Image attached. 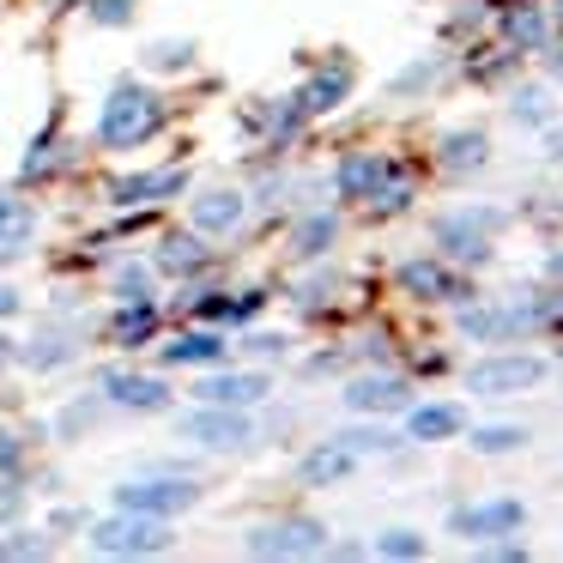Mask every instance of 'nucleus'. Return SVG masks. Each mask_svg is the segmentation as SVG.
I'll list each match as a JSON object with an SVG mask.
<instances>
[{"mask_svg": "<svg viewBox=\"0 0 563 563\" xmlns=\"http://www.w3.org/2000/svg\"><path fill=\"white\" fill-rule=\"evenodd\" d=\"M442 170H485V158H490V140L478 134V128H454V134H442Z\"/></svg>", "mask_w": 563, "mask_h": 563, "instance_id": "22", "label": "nucleus"}, {"mask_svg": "<svg viewBox=\"0 0 563 563\" xmlns=\"http://www.w3.org/2000/svg\"><path fill=\"white\" fill-rule=\"evenodd\" d=\"M0 255H7V249H0Z\"/></svg>", "mask_w": 563, "mask_h": 563, "instance_id": "43", "label": "nucleus"}, {"mask_svg": "<svg viewBox=\"0 0 563 563\" xmlns=\"http://www.w3.org/2000/svg\"><path fill=\"white\" fill-rule=\"evenodd\" d=\"M442 67H449V62H442V55H424V62L400 67V74L388 79V98H412V91H418V98H424V91H430V86H437V79H442Z\"/></svg>", "mask_w": 563, "mask_h": 563, "instance_id": "30", "label": "nucleus"}, {"mask_svg": "<svg viewBox=\"0 0 563 563\" xmlns=\"http://www.w3.org/2000/svg\"><path fill=\"white\" fill-rule=\"evenodd\" d=\"M509 224V212H497V207H454V212H442L437 219V249L449 261H466V267H485L497 249H490V236Z\"/></svg>", "mask_w": 563, "mask_h": 563, "instance_id": "2", "label": "nucleus"}, {"mask_svg": "<svg viewBox=\"0 0 563 563\" xmlns=\"http://www.w3.org/2000/svg\"><path fill=\"white\" fill-rule=\"evenodd\" d=\"M103 400L128 406V412H164L170 406V388L158 376H103Z\"/></svg>", "mask_w": 563, "mask_h": 563, "instance_id": "20", "label": "nucleus"}, {"mask_svg": "<svg viewBox=\"0 0 563 563\" xmlns=\"http://www.w3.org/2000/svg\"><path fill=\"white\" fill-rule=\"evenodd\" d=\"M527 442H533L527 424H478V430H466V449L473 454H521Z\"/></svg>", "mask_w": 563, "mask_h": 563, "instance_id": "24", "label": "nucleus"}, {"mask_svg": "<svg viewBox=\"0 0 563 563\" xmlns=\"http://www.w3.org/2000/svg\"><path fill=\"white\" fill-rule=\"evenodd\" d=\"M509 115L521 128H551L558 98H551V86H521V91H509Z\"/></svg>", "mask_w": 563, "mask_h": 563, "instance_id": "26", "label": "nucleus"}, {"mask_svg": "<svg viewBox=\"0 0 563 563\" xmlns=\"http://www.w3.org/2000/svg\"><path fill=\"white\" fill-rule=\"evenodd\" d=\"M466 430V406L454 400H424V406H406V437L412 442H449Z\"/></svg>", "mask_w": 563, "mask_h": 563, "instance_id": "18", "label": "nucleus"}, {"mask_svg": "<svg viewBox=\"0 0 563 563\" xmlns=\"http://www.w3.org/2000/svg\"><path fill=\"white\" fill-rule=\"evenodd\" d=\"M345 91H352V62H333L321 67L316 79H309L303 91H297V115H328L345 103Z\"/></svg>", "mask_w": 563, "mask_h": 563, "instance_id": "19", "label": "nucleus"}, {"mask_svg": "<svg viewBox=\"0 0 563 563\" xmlns=\"http://www.w3.org/2000/svg\"><path fill=\"white\" fill-rule=\"evenodd\" d=\"M152 321H158V316H152V303H128V316L115 321V340H122V345H146Z\"/></svg>", "mask_w": 563, "mask_h": 563, "instance_id": "33", "label": "nucleus"}, {"mask_svg": "<svg viewBox=\"0 0 563 563\" xmlns=\"http://www.w3.org/2000/svg\"><path fill=\"white\" fill-rule=\"evenodd\" d=\"M243 352L249 357H285V352H291V340H285V333H249Z\"/></svg>", "mask_w": 563, "mask_h": 563, "instance_id": "34", "label": "nucleus"}, {"mask_svg": "<svg viewBox=\"0 0 563 563\" xmlns=\"http://www.w3.org/2000/svg\"><path fill=\"white\" fill-rule=\"evenodd\" d=\"M243 551H255V558H321V551H328V527L309 521V515L261 521V527L243 533Z\"/></svg>", "mask_w": 563, "mask_h": 563, "instance_id": "5", "label": "nucleus"}, {"mask_svg": "<svg viewBox=\"0 0 563 563\" xmlns=\"http://www.w3.org/2000/svg\"><path fill=\"white\" fill-rule=\"evenodd\" d=\"M503 37H509L515 55L551 49V13L539 7V0H509V7H503Z\"/></svg>", "mask_w": 563, "mask_h": 563, "instance_id": "15", "label": "nucleus"}, {"mask_svg": "<svg viewBox=\"0 0 563 563\" xmlns=\"http://www.w3.org/2000/svg\"><path fill=\"white\" fill-rule=\"evenodd\" d=\"M539 55H545V49H539ZM545 74H551V79H563V49H558V55H545Z\"/></svg>", "mask_w": 563, "mask_h": 563, "instance_id": "40", "label": "nucleus"}, {"mask_svg": "<svg viewBox=\"0 0 563 563\" xmlns=\"http://www.w3.org/2000/svg\"><path fill=\"white\" fill-rule=\"evenodd\" d=\"M91 19L98 25H128L134 19V0H91Z\"/></svg>", "mask_w": 563, "mask_h": 563, "instance_id": "35", "label": "nucleus"}, {"mask_svg": "<svg viewBox=\"0 0 563 563\" xmlns=\"http://www.w3.org/2000/svg\"><path fill=\"white\" fill-rule=\"evenodd\" d=\"M188 219H195L200 236H231L249 219V195L243 188H207V195L188 200Z\"/></svg>", "mask_w": 563, "mask_h": 563, "instance_id": "11", "label": "nucleus"}, {"mask_svg": "<svg viewBox=\"0 0 563 563\" xmlns=\"http://www.w3.org/2000/svg\"><path fill=\"white\" fill-rule=\"evenodd\" d=\"M37 551H43V539H7L0 558H37Z\"/></svg>", "mask_w": 563, "mask_h": 563, "instance_id": "36", "label": "nucleus"}, {"mask_svg": "<svg viewBox=\"0 0 563 563\" xmlns=\"http://www.w3.org/2000/svg\"><path fill=\"white\" fill-rule=\"evenodd\" d=\"M224 357V333H183L164 345V364H219Z\"/></svg>", "mask_w": 563, "mask_h": 563, "instance_id": "28", "label": "nucleus"}, {"mask_svg": "<svg viewBox=\"0 0 563 563\" xmlns=\"http://www.w3.org/2000/svg\"><path fill=\"white\" fill-rule=\"evenodd\" d=\"M7 357H13V345H7V340H0V364H7Z\"/></svg>", "mask_w": 563, "mask_h": 563, "instance_id": "42", "label": "nucleus"}, {"mask_svg": "<svg viewBox=\"0 0 563 563\" xmlns=\"http://www.w3.org/2000/svg\"><path fill=\"white\" fill-rule=\"evenodd\" d=\"M333 442H345V449H352L357 461H382V454H394V449H400L406 437H394L388 424H376V418H369V424H352V430H333Z\"/></svg>", "mask_w": 563, "mask_h": 563, "instance_id": "23", "label": "nucleus"}, {"mask_svg": "<svg viewBox=\"0 0 563 563\" xmlns=\"http://www.w3.org/2000/svg\"><path fill=\"white\" fill-rule=\"evenodd\" d=\"M170 545V533H164L158 515H134V509H115L110 521L91 527V551H103V558H152V551Z\"/></svg>", "mask_w": 563, "mask_h": 563, "instance_id": "4", "label": "nucleus"}, {"mask_svg": "<svg viewBox=\"0 0 563 563\" xmlns=\"http://www.w3.org/2000/svg\"><path fill=\"white\" fill-rule=\"evenodd\" d=\"M545 279L563 285V249H551V255H545Z\"/></svg>", "mask_w": 563, "mask_h": 563, "instance_id": "38", "label": "nucleus"}, {"mask_svg": "<svg viewBox=\"0 0 563 563\" xmlns=\"http://www.w3.org/2000/svg\"><path fill=\"white\" fill-rule=\"evenodd\" d=\"M37 231V207L25 195H0V249H19Z\"/></svg>", "mask_w": 563, "mask_h": 563, "instance_id": "27", "label": "nucleus"}, {"mask_svg": "<svg viewBox=\"0 0 563 563\" xmlns=\"http://www.w3.org/2000/svg\"><path fill=\"white\" fill-rule=\"evenodd\" d=\"M158 122H164V110H158V98H152L146 86H134V79H122V86L103 98V115H98V140L110 152H128V146H140L146 134H158Z\"/></svg>", "mask_w": 563, "mask_h": 563, "instance_id": "1", "label": "nucleus"}, {"mask_svg": "<svg viewBox=\"0 0 563 563\" xmlns=\"http://www.w3.org/2000/svg\"><path fill=\"white\" fill-rule=\"evenodd\" d=\"M273 394V382L261 376V369H219V376H200V388H195V400H207V406H261Z\"/></svg>", "mask_w": 563, "mask_h": 563, "instance_id": "13", "label": "nucleus"}, {"mask_svg": "<svg viewBox=\"0 0 563 563\" xmlns=\"http://www.w3.org/2000/svg\"><path fill=\"white\" fill-rule=\"evenodd\" d=\"M424 533H418V527H382V533H376V558H424Z\"/></svg>", "mask_w": 563, "mask_h": 563, "instance_id": "32", "label": "nucleus"}, {"mask_svg": "<svg viewBox=\"0 0 563 563\" xmlns=\"http://www.w3.org/2000/svg\"><path fill=\"white\" fill-rule=\"evenodd\" d=\"M394 158H382V152H345L340 170H333V188H340L345 200H369L382 183H388Z\"/></svg>", "mask_w": 563, "mask_h": 563, "instance_id": "17", "label": "nucleus"}, {"mask_svg": "<svg viewBox=\"0 0 563 563\" xmlns=\"http://www.w3.org/2000/svg\"><path fill=\"white\" fill-rule=\"evenodd\" d=\"M176 437L200 442V449H243V442L255 437V424H249L243 406H207L200 400L188 418H176Z\"/></svg>", "mask_w": 563, "mask_h": 563, "instance_id": "8", "label": "nucleus"}, {"mask_svg": "<svg viewBox=\"0 0 563 563\" xmlns=\"http://www.w3.org/2000/svg\"><path fill=\"white\" fill-rule=\"evenodd\" d=\"M551 31H563V0H558V13H551Z\"/></svg>", "mask_w": 563, "mask_h": 563, "instance_id": "41", "label": "nucleus"}, {"mask_svg": "<svg viewBox=\"0 0 563 563\" xmlns=\"http://www.w3.org/2000/svg\"><path fill=\"white\" fill-rule=\"evenodd\" d=\"M340 400L352 406V412H364V418H382V412H406V406H412V394H406L400 376L376 369V376H352V382H345Z\"/></svg>", "mask_w": 563, "mask_h": 563, "instance_id": "12", "label": "nucleus"}, {"mask_svg": "<svg viewBox=\"0 0 563 563\" xmlns=\"http://www.w3.org/2000/svg\"><path fill=\"white\" fill-rule=\"evenodd\" d=\"M357 454L345 449V442H333V437H321V449H309L303 454V466H297V478H303L309 490H328V485H345V478L357 473Z\"/></svg>", "mask_w": 563, "mask_h": 563, "instance_id": "16", "label": "nucleus"}, {"mask_svg": "<svg viewBox=\"0 0 563 563\" xmlns=\"http://www.w3.org/2000/svg\"><path fill=\"white\" fill-rule=\"evenodd\" d=\"M333 243H340V212H309V219H297V231H291L297 261H321Z\"/></svg>", "mask_w": 563, "mask_h": 563, "instance_id": "21", "label": "nucleus"}, {"mask_svg": "<svg viewBox=\"0 0 563 563\" xmlns=\"http://www.w3.org/2000/svg\"><path fill=\"white\" fill-rule=\"evenodd\" d=\"M527 521V503L521 497H485V503H461L449 509V533L466 539V545H485V539H503Z\"/></svg>", "mask_w": 563, "mask_h": 563, "instance_id": "6", "label": "nucleus"}, {"mask_svg": "<svg viewBox=\"0 0 563 563\" xmlns=\"http://www.w3.org/2000/svg\"><path fill=\"white\" fill-rule=\"evenodd\" d=\"M461 316H454V328H461V340H485V345H503V340H521V333H533V316L515 303H454Z\"/></svg>", "mask_w": 563, "mask_h": 563, "instance_id": "9", "label": "nucleus"}, {"mask_svg": "<svg viewBox=\"0 0 563 563\" xmlns=\"http://www.w3.org/2000/svg\"><path fill=\"white\" fill-rule=\"evenodd\" d=\"M195 503H200V485H195V478H128V485H115V509L158 515V521L195 509Z\"/></svg>", "mask_w": 563, "mask_h": 563, "instance_id": "7", "label": "nucleus"}, {"mask_svg": "<svg viewBox=\"0 0 563 563\" xmlns=\"http://www.w3.org/2000/svg\"><path fill=\"white\" fill-rule=\"evenodd\" d=\"M7 316H19V291H7V285H0V321Z\"/></svg>", "mask_w": 563, "mask_h": 563, "instance_id": "39", "label": "nucleus"}, {"mask_svg": "<svg viewBox=\"0 0 563 563\" xmlns=\"http://www.w3.org/2000/svg\"><path fill=\"white\" fill-rule=\"evenodd\" d=\"M188 188V170L170 164V170H140V176H122L110 183V207H152V200H170Z\"/></svg>", "mask_w": 563, "mask_h": 563, "instance_id": "14", "label": "nucleus"}, {"mask_svg": "<svg viewBox=\"0 0 563 563\" xmlns=\"http://www.w3.org/2000/svg\"><path fill=\"white\" fill-rule=\"evenodd\" d=\"M7 466H19V442L0 430V473H7Z\"/></svg>", "mask_w": 563, "mask_h": 563, "instance_id": "37", "label": "nucleus"}, {"mask_svg": "<svg viewBox=\"0 0 563 563\" xmlns=\"http://www.w3.org/2000/svg\"><path fill=\"white\" fill-rule=\"evenodd\" d=\"M110 291H115V303H152V267H146V261H128V267H115Z\"/></svg>", "mask_w": 563, "mask_h": 563, "instance_id": "31", "label": "nucleus"}, {"mask_svg": "<svg viewBox=\"0 0 563 563\" xmlns=\"http://www.w3.org/2000/svg\"><path fill=\"white\" fill-rule=\"evenodd\" d=\"M140 62H146L152 74H188V67H195V43L188 37H158V43L140 49Z\"/></svg>", "mask_w": 563, "mask_h": 563, "instance_id": "29", "label": "nucleus"}, {"mask_svg": "<svg viewBox=\"0 0 563 563\" xmlns=\"http://www.w3.org/2000/svg\"><path fill=\"white\" fill-rule=\"evenodd\" d=\"M545 357L539 352H490L478 357V364L461 369L466 394H490V400H509V394H533L539 382H545Z\"/></svg>", "mask_w": 563, "mask_h": 563, "instance_id": "3", "label": "nucleus"}, {"mask_svg": "<svg viewBox=\"0 0 563 563\" xmlns=\"http://www.w3.org/2000/svg\"><path fill=\"white\" fill-rule=\"evenodd\" d=\"M158 267L164 273H195L207 267V243H200V231H176L158 243Z\"/></svg>", "mask_w": 563, "mask_h": 563, "instance_id": "25", "label": "nucleus"}, {"mask_svg": "<svg viewBox=\"0 0 563 563\" xmlns=\"http://www.w3.org/2000/svg\"><path fill=\"white\" fill-rule=\"evenodd\" d=\"M394 285H400L406 297H418V303H466L473 297V285L461 279V273H449L442 261H400L394 267Z\"/></svg>", "mask_w": 563, "mask_h": 563, "instance_id": "10", "label": "nucleus"}]
</instances>
